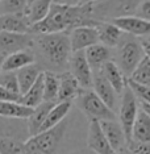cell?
<instances>
[{
    "mask_svg": "<svg viewBox=\"0 0 150 154\" xmlns=\"http://www.w3.org/2000/svg\"><path fill=\"white\" fill-rule=\"evenodd\" d=\"M99 21L92 16V4L83 3L76 5H66L53 3L49 13L41 21L32 25V34L40 33H57L70 32L76 26L93 25L96 26Z\"/></svg>",
    "mask_w": 150,
    "mask_h": 154,
    "instance_id": "cell-1",
    "label": "cell"
},
{
    "mask_svg": "<svg viewBox=\"0 0 150 154\" xmlns=\"http://www.w3.org/2000/svg\"><path fill=\"white\" fill-rule=\"evenodd\" d=\"M34 45L44 61L54 70L63 69L69 65L72 54L69 32L40 33L34 37Z\"/></svg>",
    "mask_w": 150,
    "mask_h": 154,
    "instance_id": "cell-2",
    "label": "cell"
},
{
    "mask_svg": "<svg viewBox=\"0 0 150 154\" xmlns=\"http://www.w3.org/2000/svg\"><path fill=\"white\" fill-rule=\"evenodd\" d=\"M67 120L59 122L54 128L30 136L24 143L23 154H55L65 137Z\"/></svg>",
    "mask_w": 150,
    "mask_h": 154,
    "instance_id": "cell-3",
    "label": "cell"
},
{
    "mask_svg": "<svg viewBox=\"0 0 150 154\" xmlns=\"http://www.w3.org/2000/svg\"><path fill=\"white\" fill-rule=\"evenodd\" d=\"M142 0H95L92 16L97 21H113L125 16L136 15Z\"/></svg>",
    "mask_w": 150,
    "mask_h": 154,
    "instance_id": "cell-4",
    "label": "cell"
},
{
    "mask_svg": "<svg viewBox=\"0 0 150 154\" xmlns=\"http://www.w3.org/2000/svg\"><path fill=\"white\" fill-rule=\"evenodd\" d=\"M145 55L146 54L141 40L138 41L134 36L128 34V36L123 37L121 42L117 46L116 63L120 66V69L129 79Z\"/></svg>",
    "mask_w": 150,
    "mask_h": 154,
    "instance_id": "cell-5",
    "label": "cell"
},
{
    "mask_svg": "<svg viewBox=\"0 0 150 154\" xmlns=\"http://www.w3.org/2000/svg\"><path fill=\"white\" fill-rule=\"evenodd\" d=\"M78 107L90 120H116V112L104 103L95 91L87 88L78 97Z\"/></svg>",
    "mask_w": 150,
    "mask_h": 154,
    "instance_id": "cell-6",
    "label": "cell"
},
{
    "mask_svg": "<svg viewBox=\"0 0 150 154\" xmlns=\"http://www.w3.org/2000/svg\"><path fill=\"white\" fill-rule=\"evenodd\" d=\"M139 112V100L129 86L125 87L124 92L121 94L120 109H118V121L123 127L125 136H127L128 143L132 141L133 136V127L137 120Z\"/></svg>",
    "mask_w": 150,
    "mask_h": 154,
    "instance_id": "cell-7",
    "label": "cell"
},
{
    "mask_svg": "<svg viewBox=\"0 0 150 154\" xmlns=\"http://www.w3.org/2000/svg\"><path fill=\"white\" fill-rule=\"evenodd\" d=\"M33 46L34 37L32 33H13L0 30V55L3 57Z\"/></svg>",
    "mask_w": 150,
    "mask_h": 154,
    "instance_id": "cell-8",
    "label": "cell"
},
{
    "mask_svg": "<svg viewBox=\"0 0 150 154\" xmlns=\"http://www.w3.org/2000/svg\"><path fill=\"white\" fill-rule=\"evenodd\" d=\"M69 66L70 71L74 74V76L78 79V82L81 83L83 88H91L93 85V70L90 65L88 59H87L86 50L72 51Z\"/></svg>",
    "mask_w": 150,
    "mask_h": 154,
    "instance_id": "cell-9",
    "label": "cell"
},
{
    "mask_svg": "<svg viewBox=\"0 0 150 154\" xmlns=\"http://www.w3.org/2000/svg\"><path fill=\"white\" fill-rule=\"evenodd\" d=\"M87 145L96 154H117L103 132L99 120H91L87 133Z\"/></svg>",
    "mask_w": 150,
    "mask_h": 154,
    "instance_id": "cell-10",
    "label": "cell"
},
{
    "mask_svg": "<svg viewBox=\"0 0 150 154\" xmlns=\"http://www.w3.org/2000/svg\"><path fill=\"white\" fill-rule=\"evenodd\" d=\"M69 34H70V42H71L72 51L86 50L87 48L100 42L97 28L93 25L76 26L70 30Z\"/></svg>",
    "mask_w": 150,
    "mask_h": 154,
    "instance_id": "cell-11",
    "label": "cell"
},
{
    "mask_svg": "<svg viewBox=\"0 0 150 154\" xmlns=\"http://www.w3.org/2000/svg\"><path fill=\"white\" fill-rule=\"evenodd\" d=\"M112 23L127 34H132L134 37H149L150 36V21L142 19L137 15L125 16L120 19H115Z\"/></svg>",
    "mask_w": 150,
    "mask_h": 154,
    "instance_id": "cell-12",
    "label": "cell"
},
{
    "mask_svg": "<svg viewBox=\"0 0 150 154\" xmlns=\"http://www.w3.org/2000/svg\"><path fill=\"white\" fill-rule=\"evenodd\" d=\"M32 21L28 13H3L0 15V30L13 33H30Z\"/></svg>",
    "mask_w": 150,
    "mask_h": 154,
    "instance_id": "cell-13",
    "label": "cell"
},
{
    "mask_svg": "<svg viewBox=\"0 0 150 154\" xmlns=\"http://www.w3.org/2000/svg\"><path fill=\"white\" fill-rule=\"evenodd\" d=\"M100 125L103 128V132L106 134V137L108 138L109 143L112 145V148L116 150V153H118L120 150H123L124 148L128 146V140L125 136V132L123 127H121L120 121L116 120H102Z\"/></svg>",
    "mask_w": 150,
    "mask_h": 154,
    "instance_id": "cell-14",
    "label": "cell"
},
{
    "mask_svg": "<svg viewBox=\"0 0 150 154\" xmlns=\"http://www.w3.org/2000/svg\"><path fill=\"white\" fill-rule=\"evenodd\" d=\"M59 80L61 86H59L58 101H71L72 99H78L79 95L84 91L71 71H63L59 74Z\"/></svg>",
    "mask_w": 150,
    "mask_h": 154,
    "instance_id": "cell-15",
    "label": "cell"
},
{
    "mask_svg": "<svg viewBox=\"0 0 150 154\" xmlns=\"http://www.w3.org/2000/svg\"><path fill=\"white\" fill-rule=\"evenodd\" d=\"M93 91L104 100V103L107 104L109 108H112L115 111L117 104V95L116 90L113 88V86L108 82V79L103 75V72L100 71H93Z\"/></svg>",
    "mask_w": 150,
    "mask_h": 154,
    "instance_id": "cell-16",
    "label": "cell"
},
{
    "mask_svg": "<svg viewBox=\"0 0 150 154\" xmlns=\"http://www.w3.org/2000/svg\"><path fill=\"white\" fill-rule=\"evenodd\" d=\"M100 71L103 72V75L108 79V82L113 86V88L116 90L118 95L124 92L125 87L128 86V78L127 75L123 72V70L120 69V66L116 63V61H108L103 65V67L100 69Z\"/></svg>",
    "mask_w": 150,
    "mask_h": 154,
    "instance_id": "cell-17",
    "label": "cell"
},
{
    "mask_svg": "<svg viewBox=\"0 0 150 154\" xmlns=\"http://www.w3.org/2000/svg\"><path fill=\"white\" fill-rule=\"evenodd\" d=\"M99 41L109 48H117L124 37V32L112 21H99L96 25Z\"/></svg>",
    "mask_w": 150,
    "mask_h": 154,
    "instance_id": "cell-18",
    "label": "cell"
},
{
    "mask_svg": "<svg viewBox=\"0 0 150 154\" xmlns=\"http://www.w3.org/2000/svg\"><path fill=\"white\" fill-rule=\"evenodd\" d=\"M112 48L107 46L102 42H97L86 49V55L93 71H99L106 62L112 59Z\"/></svg>",
    "mask_w": 150,
    "mask_h": 154,
    "instance_id": "cell-19",
    "label": "cell"
},
{
    "mask_svg": "<svg viewBox=\"0 0 150 154\" xmlns=\"http://www.w3.org/2000/svg\"><path fill=\"white\" fill-rule=\"evenodd\" d=\"M34 108L28 107L21 101H0V117L28 120Z\"/></svg>",
    "mask_w": 150,
    "mask_h": 154,
    "instance_id": "cell-20",
    "label": "cell"
},
{
    "mask_svg": "<svg viewBox=\"0 0 150 154\" xmlns=\"http://www.w3.org/2000/svg\"><path fill=\"white\" fill-rule=\"evenodd\" d=\"M57 101H42L40 106H37L33 109L32 115L28 119V129H29V134L34 136L37 133H40L41 128H42L45 120H46L49 112L51 111Z\"/></svg>",
    "mask_w": 150,
    "mask_h": 154,
    "instance_id": "cell-21",
    "label": "cell"
},
{
    "mask_svg": "<svg viewBox=\"0 0 150 154\" xmlns=\"http://www.w3.org/2000/svg\"><path fill=\"white\" fill-rule=\"evenodd\" d=\"M36 61V54L30 49H24V50H19L16 53H12L7 55L3 62V70H12V71H17L19 69L28 66L30 63H34Z\"/></svg>",
    "mask_w": 150,
    "mask_h": 154,
    "instance_id": "cell-22",
    "label": "cell"
},
{
    "mask_svg": "<svg viewBox=\"0 0 150 154\" xmlns=\"http://www.w3.org/2000/svg\"><path fill=\"white\" fill-rule=\"evenodd\" d=\"M70 109H71V101H57V104L49 112L46 120H45L40 132L51 129L55 125H58L59 122H62L66 119V116L69 115Z\"/></svg>",
    "mask_w": 150,
    "mask_h": 154,
    "instance_id": "cell-23",
    "label": "cell"
},
{
    "mask_svg": "<svg viewBox=\"0 0 150 154\" xmlns=\"http://www.w3.org/2000/svg\"><path fill=\"white\" fill-rule=\"evenodd\" d=\"M16 72H17V78H19L20 94L23 95L34 85V82L38 79V76L41 75L42 71H41V69L36 63H30L19 69Z\"/></svg>",
    "mask_w": 150,
    "mask_h": 154,
    "instance_id": "cell-24",
    "label": "cell"
},
{
    "mask_svg": "<svg viewBox=\"0 0 150 154\" xmlns=\"http://www.w3.org/2000/svg\"><path fill=\"white\" fill-rule=\"evenodd\" d=\"M44 72H41V75L38 76V79L34 82V85L26 91L25 94L21 95V101L23 104H25L28 107L36 108L37 106H40L44 100Z\"/></svg>",
    "mask_w": 150,
    "mask_h": 154,
    "instance_id": "cell-25",
    "label": "cell"
},
{
    "mask_svg": "<svg viewBox=\"0 0 150 154\" xmlns=\"http://www.w3.org/2000/svg\"><path fill=\"white\" fill-rule=\"evenodd\" d=\"M59 74L54 71L44 72V100L45 101H58L59 95Z\"/></svg>",
    "mask_w": 150,
    "mask_h": 154,
    "instance_id": "cell-26",
    "label": "cell"
},
{
    "mask_svg": "<svg viewBox=\"0 0 150 154\" xmlns=\"http://www.w3.org/2000/svg\"><path fill=\"white\" fill-rule=\"evenodd\" d=\"M132 140L150 143V116H148L141 108H139L137 120L134 122Z\"/></svg>",
    "mask_w": 150,
    "mask_h": 154,
    "instance_id": "cell-27",
    "label": "cell"
},
{
    "mask_svg": "<svg viewBox=\"0 0 150 154\" xmlns=\"http://www.w3.org/2000/svg\"><path fill=\"white\" fill-rule=\"evenodd\" d=\"M26 140L13 134H0V154H23Z\"/></svg>",
    "mask_w": 150,
    "mask_h": 154,
    "instance_id": "cell-28",
    "label": "cell"
},
{
    "mask_svg": "<svg viewBox=\"0 0 150 154\" xmlns=\"http://www.w3.org/2000/svg\"><path fill=\"white\" fill-rule=\"evenodd\" d=\"M51 4H53V0H34L28 9V16L32 24L41 21L50 11Z\"/></svg>",
    "mask_w": 150,
    "mask_h": 154,
    "instance_id": "cell-29",
    "label": "cell"
},
{
    "mask_svg": "<svg viewBox=\"0 0 150 154\" xmlns=\"http://www.w3.org/2000/svg\"><path fill=\"white\" fill-rule=\"evenodd\" d=\"M129 79L134 80L137 83H141V85L150 86V58L148 55H145L142 58V61L138 63V66L136 67Z\"/></svg>",
    "mask_w": 150,
    "mask_h": 154,
    "instance_id": "cell-30",
    "label": "cell"
},
{
    "mask_svg": "<svg viewBox=\"0 0 150 154\" xmlns=\"http://www.w3.org/2000/svg\"><path fill=\"white\" fill-rule=\"evenodd\" d=\"M28 0H2L0 15L3 13H28Z\"/></svg>",
    "mask_w": 150,
    "mask_h": 154,
    "instance_id": "cell-31",
    "label": "cell"
},
{
    "mask_svg": "<svg viewBox=\"0 0 150 154\" xmlns=\"http://www.w3.org/2000/svg\"><path fill=\"white\" fill-rule=\"evenodd\" d=\"M0 86L13 91V92L20 94V86H19V78L17 72L12 70H2L0 71Z\"/></svg>",
    "mask_w": 150,
    "mask_h": 154,
    "instance_id": "cell-32",
    "label": "cell"
},
{
    "mask_svg": "<svg viewBox=\"0 0 150 154\" xmlns=\"http://www.w3.org/2000/svg\"><path fill=\"white\" fill-rule=\"evenodd\" d=\"M128 86L133 90V92L136 94V96L138 97V100L150 103V86L141 85V83H137L130 79H128Z\"/></svg>",
    "mask_w": 150,
    "mask_h": 154,
    "instance_id": "cell-33",
    "label": "cell"
},
{
    "mask_svg": "<svg viewBox=\"0 0 150 154\" xmlns=\"http://www.w3.org/2000/svg\"><path fill=\"white\" fill-rule=\"evenodd\" d=\"M128 149L132 154H150V143L132 140L128 143Z\"/></svg>",
    "mask_w": 150,
    "mask_h": 154,
    "instance_id": "cell-34",
    "label": "cell"
},
{
    "mask_svg": "<svg viewBox=\"0 0 150 154\" xmlns=\"http://www.w3.org/2000/svg\"><path fill=\"white\" fill-rule=\"evenodd\" d=\"M21 94L13 92V91L0 86V101H20Z\"/></svg>",
    "mask_w": 150,
    "mask_h": 154,
    "instance_id": "cell-35",
    "label": "cell"
},
{
    "mask_svg": "<svg viewBox=\"0 0 150 154\" xmlns=\"http://www.w3.org/2000/svg\"><path fill=\"white\" fill-rule=\"evenodd\" d=\"M136 15L150 21V0H142V3L139 4L138 11Z\"/></svg>",
    "mask_w": 150,
    "mask_h": 154,
    "instance_id": "cell-36",
    "label": "cell"
},
{
    "mask_svg": "<svg viewBox=\"0 0 150 154\" xmlns=\"http://www.w3.org/2000/svg\"><path fill=\"white\" fill-rule=\"evenodd\" d=\"M53 3L66 4V5H76V4H81V0H53Z\"/></svg>",
    "mask_w": 150,
    "mask_h": 154,
    "instance_id": "cell-37",
    "label": "cell"
},
{
    "mask_svg": "<svg viewBox=\"0 0 150 154\" xmlns=\"http://www.w3.org/2000/svg\"><path fill=\"white\" fill-rule=\"evenodd\" d=\"M139 108H141L142 111L145 112L148 116H150V103H148V101H142L139 100Z\"/></svg>",
    "mask_w": 150,
    "mask_h": 154,
    "instance_id": "cell-38",
    "label": "cell"
},
{
    "mask_svg": "<svg viewBox=\"0 0 150 154\" xmlns=\"http://www.w3.org/2000/svg\"><path fill=\"white\" fill-rule=\"evenodd\" d=\"M141 42H142V46H144L145 54L150 58V41H148V40L145 38V40H141Z\"/></svg>",
    "mask_w": 150,
    "mask_h": 154,
    "instance_id": "cell-39",
    "label": "cell"
},
{
    "mask_svg": "<svg viewBox=\"0 0 150 154\" xmlns=\"http://www.w3.org/2000/svg\"><path fill=\"white\" fill-rule=\"evenodd\" d=\"M117 154H132V153L129 152V149H128V146H127V148H124L123 150H120Z\"/></svg>",
    "mask_w": 150,
    "mask_h": 154,
    "instance_id": "cell-40",
    "label": "cell"
},
{
    "mask_svg": "<svg viewBox=\"0 0 150 154\" xmlns=\"http://www.w3.org/2000/svg\"><path fill=\"white\" fill-rule=\"evenodd\" d=\"M4 58L5 57H3V55H0V71L3 70V62H4Z\"/></svg>",
    "mask_w": 150,
    "mask_h": 154,
    "instance_id": "cell-41",
    "label": "cell"
},
{
    "mask_svg": "<svg viewBox=\"0 0 150 154\" xmlns=\"http://www.w3.org/2000/svg\"><path fill=\"white\" fill-rule=\"evenodd\" d=\"M91 2H95V0H81V4H83V3H91Z\"/></svg>",
    "mask_w": 150,
    "mask_h": 154,
    "instance_id": "cell-42",
    "label": "cell"
},
{
    "mask_svg": "<svg viewBox=\"0 0 150 154\" xmlns=\"http://www.w3.org/2000/svg\"><path fill=\"white\" fill-rule=\"evenodd\" d=\"M33 2H34V0H28V4L30 5V4H32V3H33Z\"/></svg>",
    "mask_w": 150,
    "mask_h": 154,
    "instance_id": "cell-43",
    "label": "cell"
},
{
    "mask_svg": "<svg viewBox=\"0 0 150 154\" xmlns=\"http://www.w3.org/2000/svg\"><path fill=\"white\" fill-rule=\"evenodd\" d=\"M146 40H148V41H150V36H149V37H146Z\"/></svg>",
    "mask_w": 150,
    "mask_h": 154,
    "instance_id": "cell-44",
    "label": "cell"
},
{
    "mask_svg": "<svg viewBox=\"0 0 150 154\" xmlns=\"http://www.w3.org/2000/svg\"><path fill=\"white\" fill-rule=\"evenodd\" d=\"M0 2H2V0H0Z\"/></svg>",
    "mask_w": 150,
    "mask_h": 154,
    "instance_id": "cell-45",
    "label": "cell"
}]
</instances>
